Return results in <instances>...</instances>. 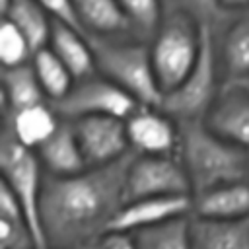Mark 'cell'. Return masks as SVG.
Instances as JSON below:
<instances>
[{
    "label": "cell",
    "mask_w": 249,
    "mask_h": 249,
    "mask_svg": "<svg viewBox=\"0 0 249 249\" xmlns=\"http://www.w3.org/2000/svg\"><path fill=\"white\" fill-rule=\"evenodd\" d=\"M132 156L72 177H45L41 228L49 249H86L109 231L124 206V183Z\"/></svg>",
    "instance_id": "cell-1"
},
{
    "label": "cell",
    "mask_w": 249,
    "mask_h": 249,
    "mask_svg": "<svg viewBox=\"0 0 249 249\" xmlns=\"http://www.w3.org/2000/svg\"><path fill=\"white\" fill-rule=\"evenodd\" d=\"M208 128L237 148H249V99L241 93L226 95L210 113Z\"/></svg>",
    "instance_id": "cell-15"
},
{
    "label": "cell",
    "mask_w": 249,
    "mask_h": 249,
    "mask_svg": "<svg viewBox=\"0 0 249 249\" xmlns=\"http://www.w3.org/2000/svg\"><path fill=\"white\" fill-rule=\"evenodd\" d=\"M195 218L204 220H243L249 218V183H231L193 198Z\"/></svg>",
    "instance_id": "cell-12"
},
{
    "label": "cell",
    "mask_w": 249,
    "mask_h": 249,
    "mask_svg": "<svg viewBox=\"0 0 249 249\" xmlns=\"http://www.w3.org/2000/svg\"><path fill=\"white\" fill-rule=\"evenodd\" d=\"M10 4H12V0H0V10H2V14H6V12H8Z\"/></svg>",
    "instance_id": "cell-32"
},
{
    "label": "cell",
    "mask_w": 249,
    "mask_h": 249,
    "mask_svg": "<svg viewBox=\"0 0 249 249\" xmlns=\"http://www.w3.org/2000/svg\"><path fill=\"white\" fill-rule=\"evenodd\" d=\"M193 210L191 196H165V198H142L126 202L109 226V231L134 233L138 230L161 224L165 220L187 216Z\"/></svg>",
    "instance_id": "cell-10"
},
{
    "label": "cell",
    "mask_w": 249,
    "mask_h": 249,
    "mask_svg": "<svg viewBox=\"0 0 249 249\" xmlns=\"http://www.w3.org/2000/svg\"><path fill=\"white\" fill-rule=\"evenodd\" d=\"M128 19L144 29H152L160 19V0H119Z\"/></svg>",
    "instance_id": "cell-26"
},
{
    "label": "cell",
    "mask_w": 249,
    "mask_h": 249,
    "mask_svg": "<svg viewBox=\"0 0 249 249\" xmlns=\"http://www.w3.org/2000/svg\"><path fill=\"white\" fill-rule=\"evenodd\" d=\"M196 8H200V10H214L216 6H218V0H191Z\"/></svg>",
    "instance_id": "cell-30"
},
{
    "label": "cell",
    "mask_w": 249,
    "mask_h": 249,
    "mask_svg": "<svg viewBox=\"0 0 249 249\" xmlns=\"http://www.w3.org/2000/svg\"><path fill=\"white\" fill-rule=\"evenodd\" d=\"M0 167H2V181L10 187V191L16 195L18 202L23 208V214L37 237L39 249H47L43 228H41V195H43V183L41 167L37 156L21 146L14 134L2 138L0 146Z\"/></svg>",
    "instance_id": "cell-4"
},
{
    "label": "cell",
    "mask_w": 249,
    "mask_h": 249,
    "mask_svg": "<svg viewBox=\"0 0 249 249\" xmlns=\"http://www.w3.org/2000/svg\"><path fill=\"white\" fill-rule=\"evenodd\" d=\"M74 6L82 25L95 31L107 33L128 25V16L119 0H74Z\"/></svg>",
    "instance_id": "cell-23"
},
{
    "label": "cell",
    "mask_w": 249,
    "mask_h": 249,
    "mask_svg": "<svg viewBox=\"0 0 249 249\" xmlns=\"http://www.w3.org/2000/svg\"><path fill=\"white\" fill-rule=\"evenodd\" d=\"M191 193L185 167L169 156L132 158L124 183V204L142 198L191 196Z\"/></svg>",
    "instance_id": "cell-6"
},
{
    "label": "cell",
    "mask_w": 249,
    "mask_h": 249,
    "mask_svg": "<svg viewBox=\"0 0 249 249\" xmlns=\"http://www.w3.org/2000/svg\"><path fill=\"white\" fill-rule=\"evenodd\" d=\"M4 19L12 21L23 33L33 53L45 49V43L51 39L53 25L37 0H12Z\"/></svg>",
    "instance_id": "cell-18"
},
{
    "label": "cell",
    "mask_w": 249,
    "mask_h": 249,
    "mask_svg": "<svg viewBox=\"0 0 249 249\" xmlns=\"http://www.w3.org/2000/svg\"><path fill=\"white\" fill-rule=\"evenodd\" d=\"M228 88L235 89V91H249V74L247 76H239V78H231Z\"/></svg>",
    "instance_id": "cell-29"
},
{
    "label": "cell",
    "mask_w": 249,
    "mask_h": 249,
    "mask_svg": "<svg viewBox=\"0 0 249 249\" xmlns=\"http://www.w3.org/2000/svg\"><path fill=\"white\" fill-rule=\"evenodd\" d=\"M0 249H39L21 204L4 181L0 183Z\"/></svg>",
    "instance_id": "cell-16"
},
{
    "label": "cell",
    "mask_w": 249,
    "mask_h": 249,
    "mask_svg": "<svg viewBox=\"0 0 249 249\" xmlns=\"http://www.w3.org/2000/svg\"><path fill=\"white\" fill-rule=\"evenodd\" d=\"M43 10L47 14H51L56 21L80 31L82 29V21L78 18V12H76V6H74V0H37Z\"/></svg>",
    "instance_id": "cell-27"
},
{
    "label": "cell",
    "mask_w": 249,
    "mask_h": 249,
    "mask_svg": "<svg viewBox=\"0 0 249 249\" xmlns=\"http://www.w3.org/2000/svg\"><path fill=\"white\" fill-rule=\"evenodd\" d=\"M39 158L53 177H72L88 169L72 126H58V130L39 148Z\"/></svg>",
    "instance_id": "cell-14"
},
{
    "label": "cell",
    "mask_w": 249,
    "mask_h": 249,
    "mask_svg": "<svg viewBox=\"0 0 249 249\" xmlns=\"http://www.w3.org/2000/svg\"><path fill=\"white\" fill-rule=\"evenodd\" d=\"M226 60L233 78L249 74V18L231 27L226 39Z\"/></svg>",
    "instance_id": "cell-24"
},
{
    "label": "cell",
    "mask_w": 249,
    "mask_h": 249,
    "mask_svg": "<svg viewBox=\"0 0 249 249\" xmlns=\"http://www.w3.org/2000/svg\"><path fill=\"white\" fill-rule=\"evenodd\" d=\"M130 235L136 249H193L189 216H177Z\"/></svg>",
    "instance_id": "cell-19"
},
{
    "label": "cell",
    "mask_w": 249,
    "mask_h": 249,
    "mask_svg": "<svg viewBox=\"0 0 249 249\" xmlns=\"http://www.w3.org/2000/svg\"><path fill=\"white\" fill-rule=\"evenodd\" d=\"M152 53V64L158 86L163 95L177 89L195 68L200 53V31L183 18H173L158 35Z\"/></svg>",
    "instance_id": "cell-5"
},
{
    "label": "cell",
    "mask_w": 249,
    "mask_h": 249,
    "mask_svg": "<svg viewBox=\"0 0 249 249\" xmlns=\"http://www.w3.org/2000/svg\"><path fill=\"white\" fill-rule=\"evenodd\" d=\"M93 54L101 70L128 95L146 107H161L163 93L148 49L142 45H97Z\"/></svg>",
    "instance_id": "cell-3"
},
{
    "label": "cell",
    "mask_w": 249,
    "mask_h": 249,
    "mask_svg": "<svg viewBox=\"0 0 249 249\" xmlns=\"http://www.w3.org/2000/svg\"><path fill=\"white\" fill-rule=\"evenodd\" d=\"M33 68L35 74L39 78V84L43 88V91L56 103L60 99H64L72 89V74L70 70L64 66V62L53 53V49H41L35 53L33 56Z\"/></svg>",
    "instance_id": "cell-22"
},
{
    "label": "cell",
    "mask_w": 249,
    "mask_h": 249,
    "mask_svg": "<svg viewBox=\"0 0 249 249\" xmlns=\"http://www.w3.org/2000/svg\"><path fill=\"white\" fill-rule=\"evenodd\" d=\"M218 4H222L226 8H243L249 4V0H218Z\"/></svg>",
    "instance_id": "cell-31"
},
{
    "label": "cell",
    "mask_w": 249,
    "mask_h": 249,
    "mask_svg": "<svg viewBox=\"0 0 249 249\" xmlns=\"http://www.w3.org/2000/svg\"><path fill=\"white\" fill-rule=\"evenodd\" d=\"M31 47L23 33L8 19L0 25V60L4 68H16L25 64V58L29 56Z\"/></svg>",
    "instance_id": "cell-25"
},
{
    "label": "cell",
    "mask_w": 249,
    "mask_h": 249,
    "mask_svg": "<svg viewBox=\"0 0 249 249\" xmlns=\"http://www.w3.org/2000/svg\"><path fill=\"white\" fill-rule=\"evenodd\" d=\"M183 167L195 196L224 185L241 183L249 173V163L241 148L196 123H191L183 130Z\"/></svg>",
    "instance_id": "cell-2"
},
{
    "label": "cell",
    "mask_w": 249,
    "mask_h": 249,
    "mask_svg": "<svg viewBox=\"0 0 249 249\" xmlns=\"http://www.w3.org/2000/svg\"><path fill=\"white\" fill-rule=\"evenodd\" d=\"M47 249H49V247H47Z\"/></svg>",
    "instance_id": "cell-33"
},
{
    "label": "cell",
    "mask_w": 249,
    "mask_h": 249,
    "mask_svg": "<svg viewBox=\"0 0 249 249\" xmlns=\"http://www.w3.org/2000/svg\"><path fill=\"white\" fill-rule=\"evenodd\" d=\"M126 132L128 142L142 156H169L177 142L171 123L150 109L136 111L126 121Z\"/></svg>",
    "instance_id": "cell-11"
},
{
    "label": "cell",
    "mask_w": 249,
    "mask_h": 249,
    "mask_svg": "<svg viewBox=\"0 0 249 249\" xmlns=\"http://www.w3.org/2000/svg\"><path fill=\"white\" fill-rule=\"evenodd\" d=\"M191 237L193 249H249V218H191Z\"/></svg>",
    "instance_id": "cell-13"
},
{
    "label": "cell",
    "mask_w": 249,
    "mask_h": 249,
    "mask_svg": "<svg viewBox=\"0 0 249 249\" xmlns=\"http://www.w3.org/2000/svg\"><path fill=\"white\" fill-rule=\"evenodd\" d=\"M86 249H136V247L130 233L107 231L101 237H97L93 243H89Z\"/></svg>",
    "instance_id": "cell-28"
},
{
    "label": "cell",
    "mask_w": 249,
    "mask_h": 249,
    "mask_svg": "<svg viewBox=\"0 0 249 249\" xmlns=\"http://www.w3.org/2000/svg\"><path fill=\"white\" fill-rule=\"evenodd\" d=\"M136 99L128 95L115 82L91 80L74 88L54 107L66 117H132L136 113Z\"/></svg>",
    "instance_id": "cell-8"
},
{
    "label": "cell",
    "mask_w": 249,
    "mask_h": 249,
    "mask_svg": "<svg viewBox=\"0 0 249 249\" xmlns=\"http://www.w3.org/2000/svg\"><path fill=\"white\" fill-rule=\"evenodd\" d=\"M88 167L115 163L126 156L128 132L117 117H82L72 126Z\"/></svg>",
    "instance_id": "cell-9"
},
{
    "label": "cell",
    "mask_w": 249,
    "mask_h": 249,
    "mask_svg": "<svg viewBox=\"0 0 249 249\" xmlns=\"http://www.w3.org/2000/svg\"><path fill=\"white\" fill-rule=\"evenodd\" d=\"M51 45H53V53L64 62V66L70 70L72 76L80 78L91 72L93 68V60L95 54L91 53V49L84 43V39L80 37V31L54 21L53 23V33H51Z\"/></svg>",
    "instance_id": "cell-17"
},
{
    "label": "cell",
    "mask_w": 249,
    "mask_h": 249,
    "mask_svg": "<svg viewBox=\"0 0 249 249\" xmlns=\"http://www.w3.org/2000/svg\"><path fill=\"white\" fill-rule=\"evenodd\" d=\"M200 53L195 68L187 76V80L173 89L171 93L163 95L161 107L167 113L179 117H196L212 99L214 93V49H212V33L208 23L200 25Z\"/></svg>",
    "instance_id": "cell-7"
},
{
    "label": "cell",
    "mask_w": 249,
    "mask_h": 249,
    "mask_svg": "<svg viewBox=\"0 0 249 249\" xmlns=\"http://www.w3.org/2000/svg\"><path fill=\"white\" fill-rule=\"evenodd\" d=\"M2 82H4V97L16 113L27 107L41 105L45 91L39 84L33 66L21 64L16 68H4Z\"/></svg>",
    "instance_id": "cell-20"
},
{
    "label": "cell",
    "mask_w": 249,
    "mask_h": 249,
    "mask_svg": "<svg viewBox=\"0 0 249 249\" xmlns=\"http://www.w3.org/2000/svg\"><path fill=\"white\" fill-rule=\"evenodd\" d=\"M58 130L56 119L43 103L14 115V138L25 148H41Z\"/></svg>",
    "instance_id": "cell-21"
}]
</instances>
